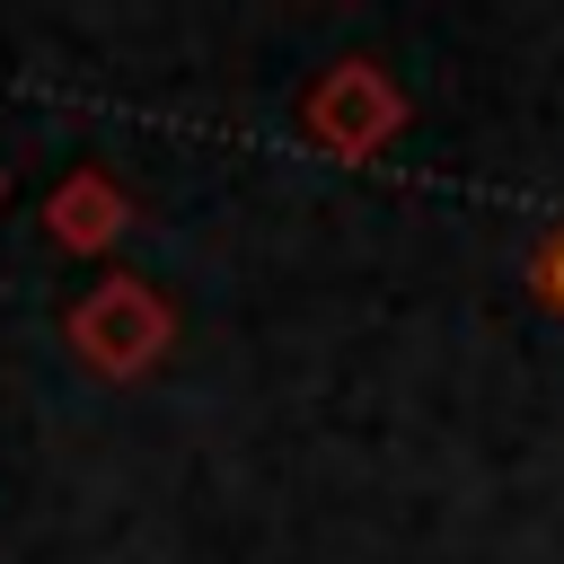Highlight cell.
Masks as SVG:
<instances>
[{"label":"cell","instance_id":"6da1fadb","mask_svg":"<svg viewBox=\"0 0 564 564\" xmlns=\"http://www.w3.org/2000/svg\"><path fill=\"white\" fill-rule=\"evenodd\" d=\"M555 300H564V247H555Z\"/></svg>","mask_w":564,"mask_h":564}]
</instances>
